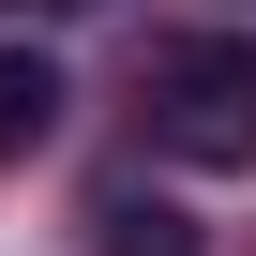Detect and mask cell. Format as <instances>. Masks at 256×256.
<instances>
[{
	"label": "cell",
	"instance_id": "obj_2",
	"mask_svg": "<svg viewBox=\"0 0 256 256\" xmlns=\"http://www.w3.org/2000/svg\"><path fill=\"white\" fill-rule=\"evenodd\" d=\"M60 136V60L46 46H0V166H30Z\"/></svg>",
	"mask_w": 256,
	"mask_h": 256
},
{
	"label": "cell",
	"instance_id": "obj_3",
	"mask_svg": "<svg viewBox=\"0 0 256 256\" xmlns=\"http://www.w3.org/2000/svg\"><path fill=\"white\" fill-rule=\"evenodd\" d=\"M90 256H196V226H181L151 181H106V196H90Z\"/></svg>",
	"mask_w": 256,
	"mask_h": 256
},
{
	"label": "cell",
	"instance_id": "obj_1",
	"mask_svg": "<svg viewBox=\"0 0 256 256\" xmlns=\"http://www.w3.org/2000/svg\"><path fill=\"white\" fill-rule=\"evenodd\" d=\"M136 106H151V151H181V166H256V46H241V30H166L151 76H136Z\"/></svg>",
	"mask_w": 256,
	"mask_h": 256
}]
</instances>
